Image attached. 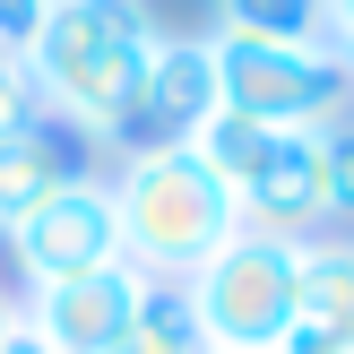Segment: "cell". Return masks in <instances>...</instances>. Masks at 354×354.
<instances>
[{
    "label": "cell",
    "mask_w": 354,
    "mask_h": 354,
    "mask_svg": "<svg viewBox=\"0 0 354 354\" xmlns=\"http://www.w3.org/2000/svg\"><path fill=\"white\" fill-rule=\"evenodd\" d=\"M207 173L234 190V216L242 234H277V242H303L311 225L328 216V182H320V130H268V121H242L216 113L199 138H190Z\"/></svg>",
    "instance_id": "cell-3"
},
{
    "label": "cell",
    "mask_w": 354,
    "mask_h": 354,
    "mask_svg": "<svg viewBox=\"0 0 354 354\" xmlns=\"http://www.w3.org/2000/svg\"><path fill=\"white\" fill-rule=\"evenodd\" d=\"M294 320L354 346V242H303V311Z\"/></svg>",
    "instance_id": "cell-10"
},
{
    "label": "cell",
    "mask_w": 354,
    "mask_h": 354,
    "mask_svg": "<svg viewBox=\"0 0 354 354\" xmlns=\"http://www.w3.org/2000/svg\"><path fill=\"white\" fill-rule=\"evenodd\" d=\"M0 354H44V346H35V337H26V328H17V337H9V346H0Z\"/></svg>",
    "instance_id": "cell-19"
},
{
    "label": "cell",
    "mask_w": 354,
    "mask_h": 354,
    "mask_svg": "<svg viewBox=\"0 0 354 354\" xmlns=\"http://www.w3.org/2000/svg\"><path fill=\"white\" fill-rule=\"evenodd\" d=\"M216 86L225 113L268 121V130H328L346 113L354 69L328 44H251V35H216Z\"/></svg>",
    "instance_id": "cell-5"
},
{
    "label": "cell",
    "mask_w": 354,
    "mask_h": 354,
    "mask_svg": "<svg viewBox=\"0 0 354 354\" xmlns=\"http://www.w3.org/2000/svg\"><path fill=\"white\" fill-rule=\"evenodd\" d=\"M320 44L337 52V61L354 69V0H328V17H320Z\"/></svg>",
    "instance_id": "cell-16"
},
{
    "label": "cell",
    "mask_w": 354,
    "mask_h": 354,
    "mask_svg": "<svg viewBox=\"0 0 354 354\" xmlns=\"http://www.w3.org/2000/svg\"><path fill=\"white\" fill-rule=\"evenodd\" d=\"M69 182H86V138L61 130L52 113L17 121V130L0 138V234H17V225L44 199H61Z\"/></svg>",
    "instance_id": "cell-9"
},
{
    "label": "cell",
    "mask_w": 354,
    "mask_h": 354,
    "mask_svg": "<svg viewBox=\"0 0 354 354\" xmlns=\"http://www.w3.org/2000/svg\"><path fill=\"white\" fill-rule=\"evenodd\" d=\"M277 354H354V346H346V337H328V328H303V320H294Z\"/></svg>",
    "instance_id": "cell-17"
},
{
    "label": "cell",
    "mask_w": 354,
    "mask_h": 354,
    "mask_svg": "<svg viewBox=\"0 0 354 354\" xmlns=\"http://www.w3.org/2000/svg\"><path fill=\"white\" fill-rule=\"evenodd\" d=\"M320 182H328V216H354V121L320 130Z\"/></svg>",
    "instance_id": "cell-13"
},
{
    "label": "cell",
    "mask_w": 354,
    "mask_h": 354,
    "mask_svg": "<svg viewBox=\"0 0 354 354\" xmlns=\"http://www.w3.org/2000/svg\"><path fill=\"white\" fill-rule=\"evenodd\" d=\"M113 225H121V259L156 286H182L207 251L242 234L234 216V190L199 165L190 147H147V156H121L113 182Z\"/></svg>",
    "instance_id": "cell-2"
},
{
    "label": "cell",
    "mask_w": 354,
    "mask_h": 354,
    "mask_svg": "<svg viewBox=\"0 0 354 354\" xmlns=\"http://www.w3.org/2000/svg\"><path fill=\"white\" fill-rule=\"evenodd\" d=\"M216 113H225V86H216V35H156V61H147V78H138L130 121H121L113 147H121V156L190 147Z\"/></svg>",
    "instance_id": "cell-6"
},
{
    "label": "cell",
    "mask_w": 354,
    "mask_h": 354,
    "mask_svg": "<svg viewBox=\"0 0 354 354\" xmlns=\"http://www.w3.org/2000/svg\"><path fill=\"white\" fill-rule=\"evenodd\" d=\"M9 259H17V277H26V294L113 268V259H121V225H113V190H104V173H86V182H69L61 199H44L9 234Z\"/></svg>",
    "instance_id": "cell-7"
},
{
    "label": "cell",
    "mask_w": 354,
    "mask_h": 354,
    "mask_svg": "<svg viewBox=\"0 0 354 354\" xmlns=\"http://www.w3.org/2000/svg\"><path fill=\"white\" fill-rule=\"evenodd\" d=\"M156 17L147 0H52L44 35L26 44V78L35 104H44L61 130H78L86 147H113L121 121H130V95L156 61Z\"/></svg>",
    "instance_id": "cell-1"
},
{
    "label": "cell",
    "mask_w": 354,
    "mask_h": 354,
    "mask_svg": "<svg viewBox=\"0 0 354 354\" xmlns=\"http://www.w3.org/2000/svg\"><path fill=\"white\" fill-rule=\"evenodd\" d=\"M147 294H156V277H138L130 259H113V268L69 277V286H35L26 303H17V328L44 354H113L130 337V320H138Z\"/></svg>",
    "instance_id": "cell-8"
},
{
    "label": "cell",
    "mask_w": 354,
    "mask_h": 354,
    "mask_svg": "<svg viewBox=\"0 0 354 354\" xmlns=\"http://www.w3.org/2000/svg\"><path fill=\"white\" fill-rule=\"evenodd\" d=\"M182 303L199 320L207 354H277L294 311H303V242L234 234L182 277Z\"/></svg>",
    "instance_id": "cell-4"
},
{
    "label": "cell",
    "mask_w": 354,
    "mask_h": 354,
    "mask_svg": "<svg viewBox=\"0 0 354 354\" xmlns=\"http://www.w3.org/2000/svg\"><path fill=\"white\" fill-rule=\"evenodd\" d=\"M113 354H207V337H199V320H190V303H182V286H156L147 303H138L130 337H121Z\"/></svg>",
    "instance_id": "cell-12"
},
{
    "label": "cell",
    "mask_w": 354,
    "mask_h": 354,
    "mask_svg": "<svg viewBox=\"0 0 354 354\" xmlns=\"http://www.w3.org/2000/svg\"><path fill=\"white\" fill-rule=\"evenodd\" d=\"M44 9H52V0H0V52L26 61V44L44 35Z\"/></svg>",
    "instance_id": "cell-15"
},
{
    "label": "cell",
    "mask_w": 354,
    "mask_h": 354,
    "mask_svg": "<svg viewBox=\"0 0 354 354\" xmlns=\"http://www.w3.org/2000/svg\"><path fill=\"white\" fill-rule=\"evenodd\" d=\"M44 104H35V78H26V61L17 52H0V138L17 130V121H35Z\"/></svg>",
    "instance_id": "cell-14"
},
{
    "label": "cell",
    "mask_w": 354,
    "mask_h": 354,
    "mask_svg": "<svg viewBox=\"0 0 354 354\" xmlns=\"http://www.w3.org/2000/svg\"><path fill=\"white\" fill-rule=\"evenodd\" d=\"M225 26L216 35H251V44H320L328 0H216Z\"/></svg>",
    "instance_id": "cell-11"
},
{
    "label": "cell",
    "mask_w": 354,
    "mask_h": 354,
    "mask_svg": "<svg viewBox=\"0 0 354 354\" xmlns=\"http://www.w3.org/2000/svg\"><path fill=\"white\" fill-rule=\"evenodd\" d=\"M9 337H17V303L0 294V346H9Z\"/></svg>",
    "instance_id": "cell-18"
}]
</instances>
